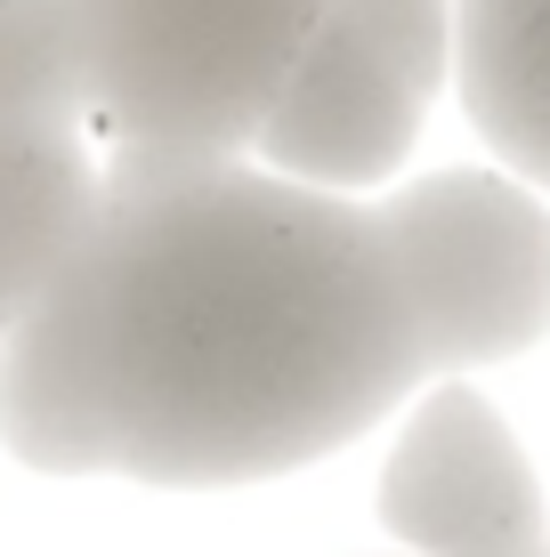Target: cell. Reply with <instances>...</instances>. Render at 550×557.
I'll return each instance as SVG.
<instances>
[{
	"instance_id": "3",
	"label": "cell",
	"mask_w": 550,
	"mask_h": 557,
	"mask_svg": "<svg viewBox=\"0 0 550 557\" xmlns=\"http://www.w3.org/2000/svg\"><path fill=\"white\" fill-rule=\"evenodd\" d=\"M453 65V0H316L252 153L283 178L381 186L421 138V113Z\"/></svg>"
},
{
	"instance_id": "9",
	"label": "cell",
	"mask_w": 550,
	"mask_h": 557,
	"mask_svg": "<svg viewBox=\"0 0 550 557\" xmlns=\"http://www.w3.org/2000/svg\"><path fill=\"white\" fill-rule=\"evenodd\" d=\"M542 557H550V549H542Z\"/></svg>"
},
{
	"instance_id": "8",
	"label": "cell",
	"mask_w": 550,
	"mask_h": 557,
	"mask_svg": "<svg viewBox=\"0 0 550 557\" xmlns=\"http://www.w3.org/2000/svg\"><path fill=\"white\" fill-rule=\"evenodd\" d=\"M0 113L82 122V25L73 0H0Z\"/></svg>"
},
{
	"instance_id": "4",
	"label": "cell",
	"mask_w": 550,
	"mask_h": 557,
	"mask_svg": "<svg viewBox=\"0 0 550 557\" xmlns=\"http://www.w3.org/2000/svg\"><path fill=\"white\" fill-rule=\"evenodd\" d=\"M429 372L510 363L550 332V210L494 170H438L372 210Z\"/></svg>"
},
{
	"instance_id": "6",
	"label": "cell",
	"mask_w": 550,
	"mask_h": 557,
	"mask_svg": "<svg viewBox=\"0 0 550 557\" xmlns=\"http://www.w3.org/2000/svg\"><path fill=\"white\" fill-rule=\"evenodd\" d=\"M98 153L89 122L65 113H0V339L33 315L73 243L98 219Z\"/></svg>"
},
{
	"instance_id": "1",
	"label": "cell",
	"mask_w": 550,
	"mask_h": 557,
	"mask_svg": "<svg viewBox=\"0 0 550 557\" xmlns=\"http://www.w3.org/2000/svg\"><path fill=\"white\" fill-rule=\"evenodd\" d=\"M421 380L372 210L243 153H113L89 235L0 339V445L41 476L259 485Z\"/></svg>"
},
{
	"instance_id": "7",
	"label": "cell",
	"mask_w": 550,
	"mask_h": 557,
	"mask_svg": "<svg viewBox=\"0 0 550 557\" xmlns=\"http://www.w3.org/2000/svg\"><path fill=\"white\" fill-rule=\"evenodd\" d=\"M453 82L478 138L550 186V0H453Z\"/></svg>"
},
{
	"instance_id": "2",
	"label": "cell",
	"mask_w": 550,
	"mask_h": 557,
	"mask_svg": "<svg viewBox=\"0 0 550 557\" xmlns=\"http://www.w3.org/2000/svg\"><path fill=\"white\" fill-rule=\"evenodd\" d=\"M316 0H73L82 122L122 162L252 153Z\"/></svg>"
},
{
	"instance_id": "5",
	"label": "cell",
	"mask_w": 550,
	"mask_h": 557,
	"mask_svg": "<svg viewBox=\"0 0 550 557\" xmlns=\"http://www.w3.org/2000/svg\"><path fill=\"white\" fill-rule=\"evenodd\" d=\"M381 525L413 557H542L550 517L510 420L462 380L413 405L381 469Z\"/></svg>"
}]
</instances>
